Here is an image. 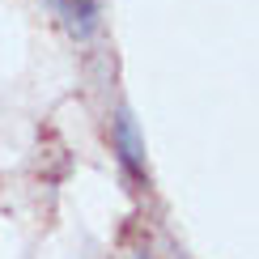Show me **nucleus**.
<instances>
[{"label":"nucleus","instance_id":"1","mask_svg":"<svg viewBox=\"0 0 259 259\" xmlns=\"http://www.w3.org/2000/svg\"><path fill=\"white\" fill-rule=\"evenodd\" d=\"M64 17H68L72 34H90L94 30V0H60Z\"/></svg>","mask_w":259,"mask_h":259},{"label":"nucleus","instance_id":"2","mask_svg":"<svg viewBox=\"0 0 259 259\" xmlns=\"http://www.w3.org/2000/svg\"><path fill=\"white\" fill-rule=\"evenodd\" d=\"M119 145H123L127 166L140 170V145H136V132H132V119H127V115H119Z\"/></svg>","mask_w":259,"mask_h":259}]
</instances>
